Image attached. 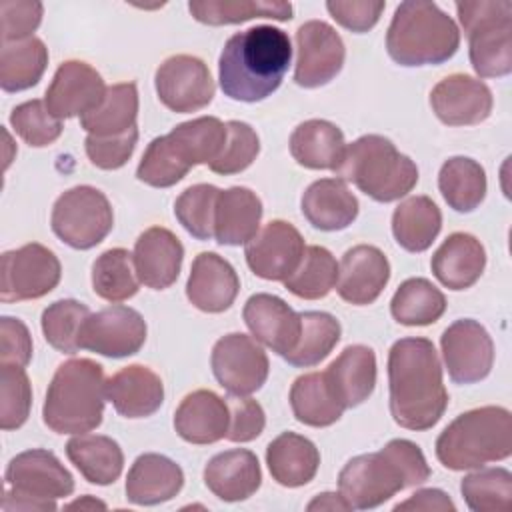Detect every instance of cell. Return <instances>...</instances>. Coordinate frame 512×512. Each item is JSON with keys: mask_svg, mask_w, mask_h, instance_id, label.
<instances>
[{"mask_svg": "<svg viewBox=\"0 0 512 512\" xmlns=\"http://www.w3.org/2000/svg\"><path fill=\"white\" fill-rule=\"evenodd\" d=\"M390 414L406 430L424 432L448 408L438 352L428 338H400L388 352Z\"/></svg>", "mask_w": 512, "mask_h": 512, "instance_id": "cell-1", "label": "cell"}, {"mask_svg": "<svg viewBox=\"0 0 512 512\" xmlns=\"http://www.w3.org/2000/svg\"><path fill=\"white\" fill-rule=\"evenodd\" d=\"M292 44L284 30L268 24L230 36L218 58V80L224 96L238 102H260L276 92L288 72Z\"/></svg>", "mask_w": 512, "mask_h": 512, "instance_id": "cell-2", "label": "cell"}, {"mask_svg": "<svg viewBox=\"0 0 512 512\" xmlns=\"http://www.w3.org/2000/svg\"><path fill=\"white\" fill-rule=\"evenodd\" d=\"M428 478L430 466L420 446L394 438L378 452L350 458L338 474V492L352 510H372Z\"/></svg>", "mask_w": 512, "mask_h": 512, "instance_id": "cell-3", "label": "cell"}, {"mask_svg": "<svg viewBox=\"0 0 512 512\" xmlns=\"http://www.w3.org/2000/svg\"><path fill=\"white\" fill-rule=\"evenodd\" d=\"M104 370L90 358L62 362L48 384L42 420L56 434H86L102 424Z\"/></svg>", "mask_w": 512, "mask_h": 512, "instance_id": "cell-4", "label": "cell"}, {"mask_svg": "<svg viewBox=\"0 0 512 512\" xmlns=\"http://www.w3.org/2000/svg\"><path fill=\"white\" fill-rule=\"evenodd\" d=\"M436 458L448 470H476L512 454V414L480 406L456 416L436 438Z\"/></svg>", "mask_w": 512, "mask_h": 512, "instance_id": "cell-5", "label": "cell"}, {"mask_svg": "<svg viewBox=\"0 0 512 512\" xmlns=\"http://www.w3.org/2000/svg\"><path fill=\"white\" fill-rule=\"evenodd\" d=\"M460 46L456 22L434 2H402L386 32L388 56L400 66H438Z\"/></svg>", "mask_w": 512, "mask_h": 512, "instance_id": "cell-6", "label": "cell"}, {"mask_svg": "<svg viewBox=\"0 0 512 512\" xmlns=\"http://www.w3.org/2000/svg\"><path fill=\"white\" fill-rule=\"evenodd\" d=\"M336 174L340 180L352 182L360 192L384 204L404 198L418 182L414 160L380 134H364L352 144H346Z\"/></svg>", "mask_w": 512, "mask_h": 512, "instance_id": "cell-7", "label": "cell"}, {"mask_svg": "<svg viewBox=\"0 0 512 512\" xmlns=\"http://www.w3.org/2000/svg\"><path fill=\"white\" fill-rule=\"evenodd\" d=\"M6 492L2 510L46 512L56 510V500L74 492V478L58 456L44 448L16 454L4 472Z\"/></svg>", "mask_w": 512, "mask_h": 512, "instance_id": "cell-8", "label": "cell"}, {"mask_svg": "<svg viewBox=\"0 0 512 512\" xmlns=\"http://www.w3.org/2000/svg\"><path fill=\"white\" fill-rule=\"evenodd\" d=\"M458 20L468 36V54L480 78L512 72V2H456Z\"/></svg>", "mask_w": 512, "mask_h": 512, "instance_id": "cell-9", "label": "cell"}, {"mask_svg": "<svg viewBox=\"0 0 512 512\" xmlns=\"http://www.w3.org/2000/svg\"><path fill=\"white\" fill-rule=\"evenodd\" d=\"M52 232L74 250L98 246L114 226L106 194L94 186H74L58 196L50 216Z\"/></svg>", "mask_w": 512, "mask_h": 512, "instance_id": "cell-10", "label": "cell"}, {"mask_svg": "<svg viewBox=\"0 0 512 512\" xmlns=\"http://www.w3.org/2000/svg\"><path fill=\"white\" fill-rule=\"evenodd\" d=\"M62 276L58 256L38 244L30 242L16 250L2 254V302H24L36 300L52 292Z\"/></svg>", "mask_w": 512, "mask_h": 512, "instance_id": "cell-11", "label": "cell"}, {"mask_svg": "<svg viewBox=\"0 0 512 512\" xmlns=\"http://www.w3.org/2000/svg\"><path fill=\"white\" fill-rule=\"evenodd\" d=\"M210 366L218 384L230 396H250L258 392L270 370L268 356L256 338L232 332L216 340Z\"/></svg>", "mask_w": 512, "mask_h": 512, "instance_id": "cell-12", "label": "cell"}, {"mask_svg": "<svg viewBox=\"0 0 512 512\" xmlns=\"http://www.w3.org/2000/svg\"><path fill=\"white\" fill-rule=\"evenodd\" d=\"M154 86L158 100L176 114H188L208 106L216 92L208 66L190 54L166 58L156 68Z\"/></svg>", "mask_w": 512, "mask_h": 512, "instance_id": "cell-13", "label": "cell"}, {"mask_svg": "<svg viewBox=\"0 0 512 512\" xmlns=\"http://www.w3.org/2000/svg\"><path fill=\"white\" fill-rule=\"evenodd\" d=\"M440 348L448 376L456 384H476L492 370L494 342L478 320L452 322L440 336Z\"/></svg>", "mask_w": 512, "mask_h": 512, "instance_id": "cell-14", "label": "cell"}, {"mask_svg": "<svg viewBox=\"0 0 512 512\" xmlns=\"http://www.w3.org/2000/svg\"><path fill=\"white\" fill-rule=\"evenodd\" d=\"M146 342V320L130 306L112 304L86 318L80 330V350L108 358L138 354Z\"/></svg>", "mask_w": 512, "mask_h": 512, "instance_id": "cell-15", "label": "cell"}, {"mask_svg": "<svg viewBox=\"0 0 512 512\" xmlns=\"http://www.w3.org/2000/svg\"><path fill=\"white\" fill-rule=\"evenodd\" d=\"M346 58L344 40L324 20H308L296 30L294 82L302 88H320L334 80Z\"/></svg>", "mask_w": 512, "mask_h": 512, "instance_id": "cell-16", "label": "cell"}, {"mask_svg": "<svg viewBox=\"0 0 512 512\" xmlns=\"http://www.w3.org/2000/svg\"><path fill=\"white\" fill-rule=\"evenodd\" d=\"M304 250V238L296 226L286 220H270L246 242L244 256L258 278L284 282L300 264Z\"/></svg>", "mask_w": 512, "mask_h": 512, "instance_id": "cell-17", "label": "cell"}, {"mask_svg": "<svg viewBox=\"0 0 512 512\" xmlns=\"http://www.w3.org/2000/svg\"><path fill=\"white\" fill-rule=\"evenodd\" d=\"M106 88L96 68L82 60H66L54 72L44 102L58 120L84 116L102 102Z\"/></svg>", "mask_w": 512, "mask_h": 512, "instance_id": "cell-18", "label": "cell"}, {"mask_svg": "<svg viewBox=\"0 0 512 512\" xmlns=\"http://www.w3.org/2000/svg\"><path fill=\"white\" fill-rule=\"evenodd\" d=\"M430 106L446 126H476L492 114V90L474 76L450 74L430 92Z\"/></svg>", "mask_w": 512, "mask_h": 512, "instance_id": "cell-19", "label": "cell"}, {"mask_svg": "<svg viewBox=\"0 0 512 512\" xmlns=\"http://www.w3.org/2000/svg\"><path fill=\"white\" fill-rule=\"evenodd\" d=\"M390 280L386 254L372 244H358L344 252L338 264V296L354 306L372 304Z\"/></svg>", "mask_w": 512, "mask_h": 512, "instance_id": "cell-20", "label": "cell"}, {"mask_svg": "<svg viewBox=\"0 0 512 512\" xmlns=\"http://www.w3.org/2000/svg\"><path fill=\"white\" fill-rule=\"evenodd\" d=\"M242 318L252 336L278 356L294 350L300 338V312L290 308L280 296L258 292L252 294L242 310Z\"/></svg>", "mask_w": 512, "mask_h": 512, "instance_id": "cell-21", "label": "cell"}, {"mask_svg": "<svg viewBox=\"0 0 512 512\" xmlns=\"http://www.w3.org/2000/svg\"><path fill=\"white\" fill-rule=\"evenodd\" d=\"M240 292V278L234 266L216 252H200L190 266L186 298L208 314L228 310Z\"/></svg>", "mask_w": 512, "mask_h": 512, "instance_id": "cell-22", "label": "cell"}, {"mask_svg": "<svg viewBox=\"0 0 512 512\" xmlns=\"http://www.w3.org/2000/svg\"><path fill=\"white\" fill-rule=\"evenodd\" d=\"M132 258L140 284L152 290H166L178 280L184 246L168 228L152 226L138 236Z\"/></svg>", "mask_w": 512, "mask_h": 512, "instance_id": "cell-23", "label": "cell"}, {"mask_svg": "<svg viewBox=\"0 0 512 512\" xmlns=\"http://www.w3.org/2000/svg\"><path fill=\"white\" fill-rule=\"evenodd\" d=\"M106 400L124 418H148L164 402L160 376L144 366L130 364L106 380Z\"/></svg>", "mask_w": 512, "mask_h": 512, "instance_id": "cell-24", "label": "cell"}, {"mask_svg": "<svg viewBox=\"0 0 512 512\" xmlns=\"http://www.w3.org/2000/svg\"><path fill=\"white\" fill-rule=\"evenodd\" d=\"M230 410L212 390H194L182 398L174 412V430L190 444H214L226 438Z\"/></svg>", "mask_w": 512, "mask_h": 512, "instance_id": "cell-25", "label": "cell"}, {"mask_svg": "<svg viewBox=\"0 0 512 512\" xmlns=\"http://www.w3.org/2000/svg\"><path fill=\"white\" fill-rule=\"evenodd\" d=\"M206 488L224 502H242L256 494L262 484V470L254 452L246 448L224 450L204 466Z\"/></svg>", "mask_w": 512, "mask_h": 512, "instance_id": "cell-26", "label": "cell"}, {"mask_svg": "<svg viewBox=\"0 0 512 512\" xmlns=\"http://www.w3.org/2000/svg\"><path fill=\"white\" fill-rule=\"evenodd\" d=\"M184 486L182 468L164 454H140L126 476V498L136 506H156L172 500Z\"/></svg>", "mask_w": 512, "mask_h": 512, "instance_id": "cell-27", "label": "cell"}, {"mask_svg": "<svg viewBox=\"0 0 512 512\" xmlns=\"http://www.w3.org/2000/svg\"><path fill=\"white\" fill-rule=\"evenodd\" d=\"M436 280L450 290H466L478 282L486 268L482 242L468 232L450 234L430 260Z\"/></svg>", "mask_w": 512, "mask_h": 512, "instance_id": "cell-28", "label": "cell"}, {"mask_svg": "<svg viewBox=\"0 0 512 512\" xmlns=\"http://www.w3.org/2000/svg\"><path fill=\"white\" fill-rule=\"evenodd\" d=\"M300 210L316 230L336 232L356 220L360 204L344 180L320 178L304 190Z\"/></svg>", "mask_w": 512, "mask_h": 512, "instance_id": "cell-29", "label": "cell"}, {"mask_svg": "<svg viewBox=\"0 0 512 512\" xmlns=\"http://www.w3.org/2000/svg\"><path fill=\"white\" fill-rule=\"evenodd\" d=\"M324 376L344 408L360 406L376 386V354L364 344L346 346L328 364Z\"/></svg>", "mask_w": 512, "mask_h": 512, "instance_id": "cell-30", "label": "cell"}, {"mask_svg": "<svg viewBox=\"0 0 512 512\" xmlns=\"http://www.w3.org/2000/svg\"><path fill=\"white\" fill-rule=\"evenodd\" d=\"M262 212V200L250 188L232 186L220 190L214 216V240L222 246L246 244L260 230Z\"/></svg>", "mask_w": 512, "mask_h": 512, "instance_id": "cell-31", "label": "cell"}, {"mask_svg": "<svg viewBox=\"0 0 512 512\" xmlns=\"http://www.w3.org/2000/svg\"><path fill=\"white\" fill-rule=\"evenodd\" d=\"M272 478L286 488L306 486L320 466V452L312 440L296 432H282L266 448Z\"/></svg>", "mask_w": 512, "mask_h": 512, "instance_id": "cell-32", "label": "cell"}, {"mask_svg": "<svg viewBox=\"0 0 512 512\" xmlns=\"http://www.w3.org/2000/svg\"><path fill=\"white\" fill-rule=\"evenodd\" d=\"M292 158L310 170H334L338 168L346 142L342 130L320 118L306 120L290 134Z\"/></svg>", "mask_w": 512, "mask_h": 512, "instance_id": "cell-33", "label": "cell"}, {"mask_svg": "<svg viewBox=\"0 0 512 512\" xmlns=\"http://www.w3.org/2000/svg\"><path fill=\"white\" fill-rule=\"evenodd\" d=\"M66 456L84 480L96 486L114 484L124 468L120 444L102 434H74L66 444Z\"/></svg>", "mask_w": 512, "mask_h": 512, "instance_id": "cell-34", "label": "cell"}, {"mask_svg": "<svg viewBox=\"0 0 512 512\" xmlns=\"http://www.w3.org/2000/svg\"><path fill=\"white\" fill-rule=\"evenodd\" d=\"M442 228V212L428 196H410L392 214V234L406 252H424Z\"/></svg>", "mask_w": 512, "mask_h": 512, "instance_id": "cell-35", "label": "cell"}, {"mask_svg": "<svg viewBox=\"0 0 512 512\" xmlns=\"http://www.w3.org/2000/svg\"><path fill=\"white\" fill-rule=\"evenodd\" d=\"M290 408L298 422L312 428L332 426L346 410L330 388L324 370L308 372L294 380L290 388Z\"/></svg>", "mask_w": 512, "mask_h": 512, "instance_id": "cell-36", "label": "cell"}, {"mask_svg": "<svg viewBox=\"0 0 512 512\" xmlns=\"http://www.w3.org/2000/svg\"><path fill=\"white\" fill-rule=\"evenodd\" d=\"M486 172L480 162L468 156L448 158L438 172V190L456 212H472L486 198Z\"/></svg>", "mask_w": 512, "mask_h": 512, "instance_id": "cell-37", "label": "cell"}, {"mask_svg": "<svg viewBox=\"0 0 512 512\" xmlns=\"http://www.w3.org/2000/svg\"><path fill=\"white\" fill-rule=\"evenodd\" d=\"M188 10L194 20L208 26L242 24L252 18L290 20L292 4L282 0H190Z\"/></svg>", "mask_w": 512, "mask_h": 512, "instance_id": "cell-38", "label": "cell"}, {"mask_svg": "<svg viewBox=\"0 0 512 512\" xmlns=\"http://www.w3.org/2000/svg\"><path fill=\"white\" fill-rule=\"evenodd\" d=\"M138 88L134 82H120L106 88L102 102L80 116V126L92 136H116L136 126Z\"/></svg>", "mask_w": 512, "mask_h": 512, "instance_id": "cell-39", "label": "cell"}, {"mask_svg": "<svg viewBox=\"0 0 512 512\" xmlns=\"http://www.w3.org/2000/svg\"><path fill=\"white\" fill-rule=\"evenodd\" d=\"M48 66V48L36 36L6 42L0 52V88L22 92L36 86Z\"/></svg>", "mask_w": 512, "mask_h": 512, "instance_id": "cell-40", "label": "cell"}, {"mask_svg": "<svg viewBox=\"0 0 512 512\" xmlns=\"http://www.w3.org/2000/svg\"><path fill=\"white\" fill-rule=\"evenodd\" d=\"M390 312L404 326H428L446 312V296L426 278H408L394 292Z\"/></svg>", "mask_w": 512, "mask_h": 512, "instance_id": "cell-41", "label": "cell"}, {"mask_svg": "<svg viewBox=\"0 0 512 512\" xmlns=\"http://www.w3.org/2000/svg\"><path fill=\"white\" fill-rule=\"evenodd\" d=\"M300 338L298 344L284 360L294 368H312L320 364L340 342L342 326L340 322L328 312H300Z\"/></svg>", "mask_w": 512, "mask_h": 512, "instance_id": "cell-42", "label": "cell"}, {"mask_svg": "<svg viewBox=\"0 0 512 512\" xmlns=\"http://www.w3.org/2000/svg\"><path fill=\"white\" fill-rule=\"evenodd\" d=\"M338 282V262L324 246H306L300 264L284 280V286L298 298L320 300L328 296Z\"/></svg>", "mask_w": 512, "mask_h": 512, "instance_id": "cell-43", "label": "cell"}, {"mask_svg": "<svg viewBox=\"0 0 512 512\" xmlns=\"http://www.w3.org/2000/svg\"><path fill=\"white\" fill-rule=\"evenodd\" d=\"M140 288L134 258L124 248L102 252L92 264V290L106 302H122L132 298Z\"/></svg>", "mask_w": 512, "mask_h": 512, "instance_id": "cell-44", "label": "cell"}, {"mask_svg": "<svg viewBox=\"0 0 512 512\" xmlns=\"http://www.w3.org/2000/svg\"><path fill=\"white\" fill-rule=\"evenodd\" d=\"M190 166H210L226 144V124L216 116H200L174 126L170 132Z\"/></svg>", "mask_w": 512, "mask_h": 512, "instance_id": "cell-45", "label": "cell"}, {"mask_svg": "<svg viewBox=\"0 0 512 512\" xmlns=\"http://www.w3.org/2000/svg\"><path fill=\"white\" fill-rule=\"evenodd\" d=\"M190 168V162L172 140V136L164 134L156 136L146 146L142 160L136 168V178L152 188H170L180 182Z\"/></svg>", "mask_w": 512, "mask_h": 512, "instance_id": "cell-46", "label": "cell"}, {"mask_svg": "<svg viewBox=\"0 0 512 512\" xmlns=\"http://www.w3.org/2000/svg\"><path fill=\"white\" fill-rule=\"evenodd\" d=\"M466 506L474 512H504L512 500V474L506 468H476L460 482Z\"/></svg>", "mask_w": 512, "mask_h": 512, "instance_id": "cell-47", "label": "cell"}, {"mask_svg": "<svg viewBox=\"0 0 512 512\" xmlns=\"http://www.w3.org/2000/svg\"><path fill=\"white\" fill-rule=\"evenodd\" d=\"M90 314L92 312L86 304L72 298L52 302L48 308H44L40 318L46 342L62 354H76L80 350L82 324Z\"/></svg>", "mask_w": 512, "mask_h": 512, "instance_id": "cell-48", "label": "cell"}, {"mask_svg": "<svg viewBox=\"0 0 512 512\" xmlns=\"http://www.w3.org/2000/svg\"><path fill=\"white\" fill-rule=\"evenodd\" d=\"M220 188L212 184H194L174 202V216L182 228L196 240L214 238V216Z\"/></svg>", "mask_w": 512, "mask_h": 512, "instance_id": "cell-49", "label": "cell"}, {"mask_svg": "<svg viewBox=\"0 0 512 512\" xmlns=\"http://www.w3.org/2000/svg\"><path fill=\"white\" fill-rule=\"evenodd\" d=\"M32 386L26 370L14 364H0V428L18 430L30 416Z\"/></svg>", "mask_w": 512, "mask_h": 512, "instance_id": "cell-50", "label": "cell"}, {"mask_svg": "<svg viewBox=\"0 0 512 512\" xmlns=\"http://www.w3.org/2000/svg\"><path fill=\"white\" fill-rule=\"evenodd\" d=\"M10 126L32 148L50 146L62 134V120L52 116L42 100H28L12 108Z\"/></svg>", "mask_w": 512, "mask_h": 512, "instance_id": "cell-51", "label": "cell"}, {"mask_svg": "<svg viewBox=\"0 0 512 512\" xmlns=\"http://www.w3.org/2000/svg\"><path fill=\"white\" fill-rule=\"evenodd\" d=\"M226 144L216 156V160L208 166L214 174L230 176L244 172L258 156L260 152V138L256 130L240 120H230L226 122Z\"/></svg>", "mask_w": 512, "mask_h": 512, "instance_id": "cell-52", "label": "cell"}, {"mask_svg": "<svg viewBox=\"0 0 512 512\" xmlns=\"http://www.w3.org/2000/svg\"><path fill=\"white\" fill-rule=\"evenodd\" d=\"M138 142V128H130L116 136H92L84 140V150L88 160L100 170H118L134 154Z\"/></svg>", "mask_w": 512, "mask_h": 512, "instance_id": "cell-53", "label": "cell"}, {"mask_svg": "<svg viewBox=\"0 0 512 512\" xmlns=\"http://www.w3.org/2000/svg\"><path fill=\"white\" fill-rule=\"evenodd\" d=\"M42 12L44 6L36 0H2V44L32 38V32H36L42 22Z\"/></svg>", "mask_w": 512, "mask_h": 512, "instance_id": "cell-54", "label": "cell"}, {"mask_svg": "<svg viewBox=\"0 0 512 512\" xmlns=\"http://www.w3.org/2000/svg\"><path fill=\"white\" fill-rule=\"evenodd\" d=\"M226 404L230 410L226 440L240 444L256 440L266 426L264 408L248 396H228Z\"/></svg>", "mask_w": 512, "mask_h": 512, "instance_id": "cell-55", "label": "cell"}, {"mask_svg": "<svg viewBox=\"0 0 512 512\" xmlns=\"http://www.w3.org/2000/svg\"><path fill=\"white\" fill-rule=\"evenodd\" d=\"M386 2L382 0H328L326 10L330 16L346 30L354 34H364L372 30L382 12Z\"/></svg>", "mask_w": 512, "mask_h": 512, "instance_id": "cell-56", "label": "cell"}, {"mask_svg": "<svg viewBox=\"0 0 512 512\" xmlns=\"http://www.w3.org/2000/svg\"><path fill=\"white\" fill-rule=\"evenodd\" d=\"M32 360V336L20 318H0V364L28 366Z\"/></svg>", "mask_w": 512, "mask_h": 512, "instance_id": "cell-57", "label": "cell"}, {"mask_svg": "<svg viewBox=\"0 0 512 512\" xmlns=\"http://www.w3.org/2000/svg\"><path fill=\"white\" fill-rule=\"evenodd\" d=\"M454 512L456 506L450 500V496L438 488H422L416 490L412 496H408L404 502H398L394 506V512Z\"/></svg>", "mask_w": 512, "mask_h": 512, "instance_id": "cell-58", "label": "cell"}, {"mask_svg": "<svg viewBox=\"0 0 512 512\" xmlns=\"http://www.w3.org/2000/svg\"><path fill=\"white\" fill-rule=\"evenodd\" d=\"M308 512H348L352 506L342 498L340 492H322L306 506Z\"/></svg>", "mask_w": 512, "mask_h": 512, "instance_id": "cell-59", "label": "cell"}, {"mask_svg": "<svg viewBox=\"0 0 512 512\" xmlns=\"http://www.w3.org/2000/svg\"><path fill=\"white\" fill-rule=\"evenodd\" d=\"M66 508H80V510H92V508H106V504L104 502H100V500H96L94 496H90V494H86V496H82V498H78V500H74V502H70Z\"/></svg>", "mask_w": 512, "mask_h": 512, "instance_id": "cell-60", "label": "cell"}]
</instances>
